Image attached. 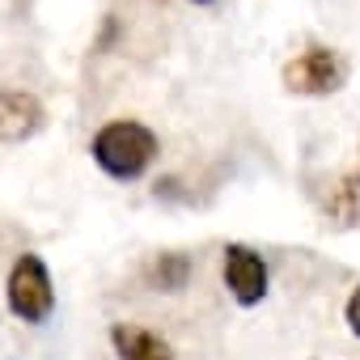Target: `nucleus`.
Listing matches in <instances>:
<instances>
[{
	"label": "nucleus",
	"mask_w": 360,
	"mask_h": 360,
	"mask_svg": "<svg viewBox=\"0 0 360 360\" xmlns=\"http://www.w3.org/2000/svg\"><path fill=\"white\" fill-rule=\"evenodd\" d=\"M221 276H225L229 297H233L242 309L263 305V297H267V288H271V271H267L263 255H259L255 246H246V242H229V246L221 250Z\"/></svg>",
	"instance_id": "nucleus-4"
},
{
	"label": "nucleus",
	"mask_w": 360,
	"mask_h": 360,
	"mask_svg": "<svg viewBox=\"0 0 360 360\" xmlns=\"http://www.w3.org/2000/svg\"><path fill=\"white\" fill-rule=\"evenodd\" d=\"M148 276H153V284L161 292H183L191 284V259L183 250H165V255L153 259V271Z\"/></svg>",
	"instance_id": "nucleus-7"
},
{
	"label": "nucleus",
	"mask_w": 360,
	"mask_h": 360,
	"mask_svg": "<svg viewBox=\"0 0 360 360\" xmlns=\"http://www.w3.org/2000/svg\"><path fill=\"white\" fill-rule=\"evenodd\" d=\"M280 81H284V89L297 94V98H330V94L343 89L347 64H343V56L330 51V47H305L301 56H292V60L284 64Z\"/></svg>",
	"instance_id": "nucleus-3"
},
{
	"label": "nucleus",
	"mask_w": 360,
	"mask_h": 360,
	"mask_svg": "<svg viewBox=\"0 0 360 360\" xmlns=\"http://www.w3.org/2000/svg\"><path fill=\"white\" fill-rule=\"evenodd\" d=\"M157 153H161V140L140 119H110L89 140L94 165L106 178H115V183H136V178L157 161Z\"/></svg>",
	"instance_id": "nucleus-1"
},
{
	"label": "nucleus",
	"mask_w": 360,
	"mask_h": 360,
	"mask_svg": "<svg viewBox=\"0 0 360 360\" xmlns=\"http://www.w3.org/2000/svg\"><path fill=\"white\" fill-rule=\"evenodd\" d=\"M343 183H347V187H356V191H360V169H356V174H352V178H343Z\"/></svg>",
	"instance_id": "nucleus-9"
},
{
	"label": "nucleus",
	"mask_w": 360,
	"mask_h": 360,
	"mask_svg": "<svg viewBox=\"0 0 360 360\" xmlns=\"http://www.w3.org/2000/svg\"><path fill=\"white\" fill-rule=\"evenodd\" d=\"M110 347L119 360H178L169 339L140 322H110Z\"/></svg>",
	"instance_id": "nucleus-6"
},
{
	"label": "nucleus",
	"mask_w": 360,
	"mask_h": 360,
	"mask_svg": "<svg viewBox=\"0 0 360 360\" xmlns=\"http://www.w3.org/2000/svg\"><path fill=\"white\" fill-rule=\"evenodd\" d=\"M43 123H47V110L30 89H18V85L0 89V140L5 144L30 140Z\"/></svg>",
	"instance_id": "nucleus-5"
},
{
	"label": "nucleus",
	"mask_w": 360,
	"mask_h": 360,
	"mask_svg": "<svg viewBox=\"0 0 360 360\" xmlns=\"http://www.w3.org/2000/svg\"><path fill=\"white\" fill-rule=\"evenodd\" d=\"M5 305H9V314H13L18 322H26V326L51 322V314H56V280H51L43 255L22 250V255L13 259V267H9V276H5Z\"/></svg>",
	"instance_id": "nucleus-2"
},
{
	"label": "nucleus",
	"mask_w": 360,
	"mask_h": 360,
	"mask_svg": "<svg viewBox=\"0 0 360 360\" xmlns=\"http://www.w3.org/2000/svg\"><path fill=\"white\" fill-rule=\"evenodd\" d=\"M343 322H347V330L360 339V284L347 292V301H343Z\"/></svg>",
	"instance_id": "nucleus-8"
},
{
	"label": "nucleus",
	"mask_w": 360,
	"mask_h": 360,
	"mask_svg": "<svg viewBox=\"0 0 360 360\" xmlns=\"http://www.w3.org/2000/svg\"><path fill=\"white\" fill-rule=\"evenodd\" d=\"M195 5H212V0H195Z\"/></svg>",
	"instance_id": "nucleus-10"
}]
</instances>
